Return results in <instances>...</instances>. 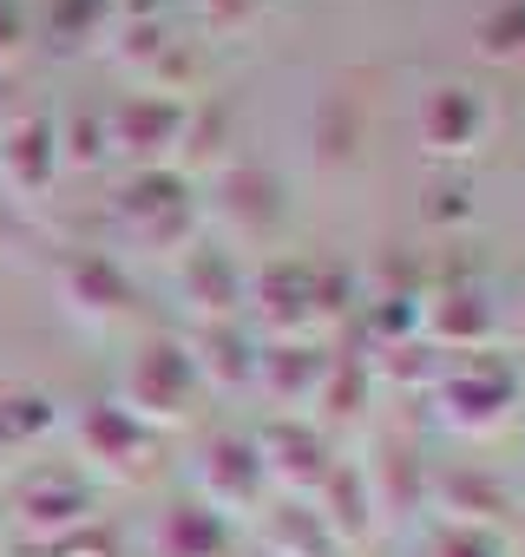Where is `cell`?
I'll list each match as a JSON object with an SVG mask.
<instances>
[{
    "label": "cell",
    "instance_id": "cell-13",
    "mask_svg": "<svg viewBox=\"0 0 525 557\" xmlns=\"http://www.w3.org/2000/svg\"><path fill=\"white\" fill-rule=\"evenodd\" d=\"M184 296H197L204 309H230L236 302V275H230V262L217 249H191V262H184Z\"/></svg>",
    "mask_w": 525,
    "mask_h": 557
},
{
    "label": "cell",
    "instance_id": "cell-3",
    "mask_svg": "<svg viewBox=\"0 0 525 557\" xmlns=\"http://www.w3.org/2000/svg\"><path fill=\"white\" fill-rule=\"evenodd\" d=\"M53 289H60L66 315H80L86 329H112V322L132 315V275L112 256H99V249H73L53 269Z\"/></svg>",
    "mask_w": 525,
    "mask_h": 557
},
{
    "label": "cell",
    "instance_id": "cell-7",
    "mask_svg": "<svg viewBox=\"0 0 525 557\" xmlns=\"http://www.w3.org/2000/svg\"><path fill=\"white\" fill-rule=\"evenodd\" d=\"M14 518L34 531V537H60V531H80L93 518V492L73 479V472H34L14 498Z\"/></svg>",
    "mask_w": 525,
    "mask_h": 557
},
{
    "label": "cell",
    "instance_id": "cell-15",
    "mask_svg": "<svg viewBox=\"0 0 525 557\" xmlns=\"http://www.w3.org/2000/svg\"><path fill=\"white\" fill-rule=\"evenodd\" d=\"M27 249V216H21V203L0 190V256H21Z\"/></svg>",
    "mask_w": 525,
    "mask_h": 557
},
{
    "label": "cell",
    "instance_id": "cell-17",
    "mask_svg": "<svg viewBox=\"0 0 525 557\" xmlns=\"http://www.w3.org/2000/svg\"><path fill=\"white\" fill-rule=\"evenodd\" d=\"M14 112H21V106H14V79H8V73H0V125H8Z\"/></svg>",
    "mask_w": 525,
    "mask_h": 557
},
{
    "label": "cell",
    "instance_id": "cell-11",
    "mask_svg": "<svg viewBox=\"0 0 525 557\" xmlns=\"http://www.w3.org/2000/svg\"><path fill=\"white\" fill-rule=\"evenodd\" d=\"M40 433H53V400L47 394H27V387H0V459L21 453Z\"/></svg>",
    "mask_w": 525,
    "mask_h": 557
},
{
    "label": "cell",
    "instance_id": "cell-4",
    "mask_svg": "<svg viewBox=\"0 0 525 557\" xmlns=\"http://www.w3.org/2000/svg\"><path fill=\"white\" fill-rule=\"evenodd\" d=\"M119 216L132 223V236L145 243V249H171V243H184V230H191V190H184V177L178 171H138L125 190H119Z\"/></svg>",
    "mask_w": 525,
    "mask_h": 557
},
{
    "label": "cell",
    "instance_id": "cell-14",
    "mask_svg": "<svg viewBox=\"0 0 525 557\" xmlns=\"http://www.w3.org/2000/svg\"><path fill=\"white\" fill-rule=\"evenodd\" d=\"M34 47V0H0V73Z\"/></svg>",
    "mask_w": 525,
    "mask_h": 557
},
{
    "label": "cell",
    "instance_id": "cell-12",
    "mask_svg": "<svg viewBox=\"0 0 525 557\" xmlns=\"http://www.w3.org/2000/svg\"><path fill=\"white\" fill-rule=\"evenodd\" d=\"M204 492L223 498V505L256 492V459H249L243 440H210V453H204Z\"/></svg>",
    "mask_w": 525,
    "mask_h": 557
},
{
    "label": "cell",
    "instance_id": "cell-16",
    "mask_svg": "<svg viewBox=\"0 0 525 557\" xmlns=\"http://www.w3.org/2000/svg\"><path fill=\"white\" fill-rule=\"evenodd\" d=\"M249 8H256V0H204V21H210V27H230V21H243Z\"/></svg>",
    "mask_w": 525,
    "mask_h": 557
},
{
    "label": "cell",
    "instance_id": "cell-9",
    "mask_svg": "<svg viewBox=\"0 0 525 557\" xmlns=\"http://www.w3.org/2000/svg\"><path fill=\"white\" fill-rule=\"evenodd\" d=\"M223 550V518L210 505H171L158 518V557H217Z\"/></svg>",
    "mask_w": 525,
    "mask_h": 557
},
{
    "label": "cell",
    "instance_id": "cell-5",
    "mask_svg": "<svg viewBox=\"0 0 525 557\" xmlns=\"http://www.w3.org/2000/svg\"><path fill=\"white\" fill-rule=\"evenodd\" d=\"M184 125H191V112H184L178 99H158V92H132V99H119V106L106 112L112 145L132 151L138 171H151L171 145H184Z\"/></svg>",
    "mask_w": 525,
    "mask_h": 557
},
{
    "label": "cell",
    "instance_id": "cell-8",
    "mask_svg": "<svg viewBox=\"0 0 525 557\" xmlns=\"http://www.w3.org/2000/svg\"><path fill=\"white\" fill-rule=\"evenodd\" d=\"M112 27V0H34V34L60 53L93 47Z\"/></svg>",
    "mask_w": 525,
    "mask_h": 557
},
{
    "label": "cell",
    "instance_id": "cell-2",
    "mask_svg": "<svg viewBox=\"0 0 525 557\" xmlns=\"http://www.w3.org/2000/svg\"><path fill=\"white\" fill-rule=\"evenodd\" d=\"M60 184V132L53 112H14L0 125V190L14 203H40Z\"/></svg>",
    "mask_w": 525,
    "mask_h": 557
},
{
    "label": "cell",
    "instance_id": "cell-1",
    "mask_svg": "<svg viewBox=\"0 0 525 557\" xmlns=\"http://www.w3.org/2000/svg\"><path fill=\"white\" fill-rule=\"evenodd\" d=\"M191 400H197V361H191V348H178V342H145L132 361H125V413L132 420H184L191 413Z\"/></svg>",
    "mask_w": 525,
    "mask_h": 557
},
{
    "label": "cell",
    "instance_id": "cell-10",
    "mask_svg": "<svg viewBox=\"0 0 525 557\" xmlns=\"http://www.w3.org/2000/svg\"><path fill=\"white\" fill-rule=\"evenodd\" d=\"M53 132H60V171H99V164H106V151H112L106 112L66 106V112H53Z\"/></svg>",
    "mask_w": 525,
    "mask_h": 557
},
{
    "label": "cell",
    "instance_id": "cell-6",
    "mask_svg": "<svg viewBox=\"0 0 525 557\" xmlns=\"http://www.w3.org/2000/svg\"><path fill=\"white\" fill-rule=\"evenodd\" d=\"M80 453L86 459H99V466H112V472H145V453H151V433H145V420H132L119 400H99V407H86L80 413Z\"/></svg>",
    "mask_w": 525,
    "mask_h": 557
}]
</instances>
